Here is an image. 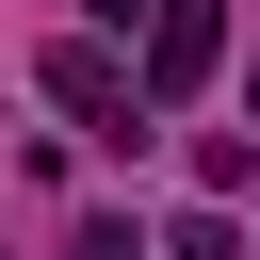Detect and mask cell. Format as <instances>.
I'll list each match as a JSON object with an SVG mask.
<instances>
[{"mask_svg": "<svg viewBox=\"0 0 260 260\" xmlns=\"http://www.w3.org/2000/svg\"><path fill=\"white\" fill-rule=\"evenodd\" d=\"M81 16H98V32H130V16H162V0H81Z\"/></svg>", "mask_w": 260, "mask_h": 260, "instance_id": "4", "label": "cell"}, {"mask_svg": "<svg viewBox=\"0 0 260 260\" xmlns=\"http://www.w3.org/2000/svg\"><path fill=\"white\" fill-rule=\"evenodd\" d=\"M162 260H244V228H228V211H179V244H162Z\"/></svg>", "mask_w": 260, "mask_h": 260, "instance_id": "2", "label": "cell"}, {"mask_svg": "<svg viewBox=\"0 0 260 260\" xmlns=\"http://www.w3.org/2000/svg\"><path fill=\"white\" fill-rule=\"evenodd\" d=\"M211 65H228V0H162V16H146V114L195 98Z\"/></svg>", "mask_w": 260, "mask_h": 260, "instance_id": "1", "label": "cell"}, {"mask_svg": "<svg viewBox=\"0 0 260 260\" xmlns=\"http://www.w3.org/2000/svg\"><path fill=\"white\" fill-rule=\"evenodd\" d=\"M65 260H146V244H130V228H81V244H65Z\"/></svg>", "mask_w": 260, "mask_h": 260, "instance_id": "3", "label": "cell"}, {"mask_svg": "<svg viewBox=\"0 0 260 260\" xmlns=\"http://www.w3.org/2000/svg\"><path fill=\"white\" fill-rule=\"evenodd\" d=\"M244 98H260V65H244Z\"/></svg>", "mask_w": 260, "mask_h": 260, "instance_id": "5", "label": "cell"}]
</instances>
